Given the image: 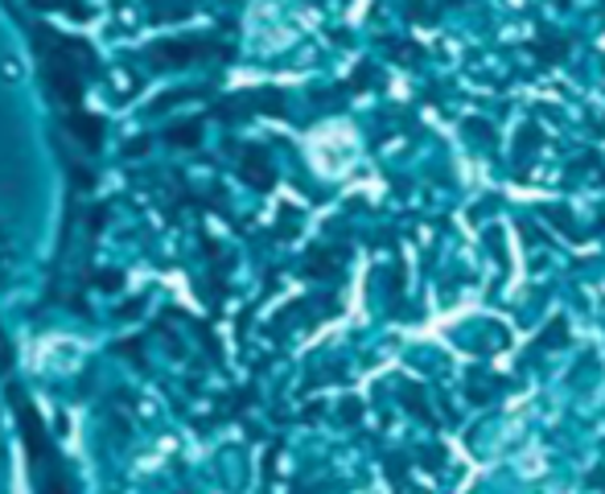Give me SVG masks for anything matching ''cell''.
<instances>
[{"label": "cell", "instance_id": "6da1fadb", "mask_svg": "<svg viewBox=\"0 0 605 494\" xmlns=\"http://www.w3.org/2000/svg\"><path fill=\"white\" fill-rule=\"evenodd\" d=\"M0 79L4 83H25V62H21L18 54H0Z\"/></svg>", "mask_w": 605, "mask_h": 494}]
</instances>
